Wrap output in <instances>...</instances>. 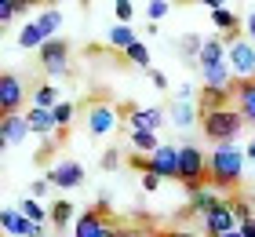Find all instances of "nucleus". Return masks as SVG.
I'll use <instances>...</instances> for the list:
<instances>
[{
	"label": "nucleus",
	"mask_w": 255,
	"mask_h": 237,
	"mask_svg": "<svg viewBox=\"0 0 255 237\" xmlns=\"http://www.w3.org/2000/svg\"><path fill=\"white\" fill-rule=\"evenodd\" d=\"M146 77H149V84H153V88H160V91H164V88H168V77H164V73H160V69H149V73H146Z\"/></svg>",
	"instance_id": "nucleus-40"
},
{
	"label": "nucleus",
	"mask_w": 255,
	"mask_h": 237,
	"mask_svg": "<svg viewBox=\"0 0 255 237\" xmlns=\"http://www.w3.org/2000/svg\"><path fill=\"white\" fill-rule=\"evenodd\" d=\"M179 183L186 186V194H201L208 179V153H201V146H179Z\"/></svg>",
	"instance_id": "nucleus-3"
},
{
	"label": "nucleus",
	"mask_w": 255,
	"mask_h": 237,
	"mask_svg": "<svg viewBox=\"0 0 255 237\" xmlns=\"http://www.w3.org/2000/svg\"><path fill=\"white\" fill-rule=\"evenodd\" d=\"M37 26L44 33V40H55V33H59V26H62V11L59 7H44L37 15Z\"/></svg>",
	"instance_id": "nucleus-22"
},
{
	"label": "nucleus",
	"mask_w": 255,
	"mask_h": 237,
	"mask_svg": "<svg viewBox=\"0 0 255 237\" xmlns=\"http://www.w3.org/2000/svg\"><path fill=\"white\" fill-rule=\"evenodd\" d=\"M40 66H44V73L48 77H66L69 73V44L66 40H48L40 47Z\"/></svg>",
	"instance_id": "nucleus-6"
},
{
	"label": "nucleus",
	"mask_w": 255,
	"mask_h": 237,
	"mask_svg": "<svg viewBox=\"0 0 255 237\" xmlns=\"http://www.w3.org/2000/svg\"><path fill=\"white\" fill-rule=\"evenodd\" d=\"M124 58H128V62H131V66H142V69H146V73H149V47H146L142 40H138V44H131V47H128V51H124Z\"/></svg>",
	"instance_id": "nucleus-29"
},
{
	"label": "nucleus",
	"mask_w": 255,
	"mask_h": 237,
	"mask_svg": "<svg viewBox=\"0 0 255 237\" xmlns=\"http://www.w3.org/2000/svg\"><path fill=\"white\" fill-rule=\"evenodd\" d=\"M171 234H175V237H197V234H186V230H171Z\"/></svg>",
	"instance_id": "nucleus-46"
},
{
	"label": "nucleus",
	"mask_w": 255,
	"mask_h": 237,
	"mask_svg": "<svg viewBox=\"0 0 255 237\" xmlns=\"http://www.w3.org/2000/svg\"><path fill=\"white\" fill-rule=\"evenodd\" d=\"M48 194H51V183H48V179L29 183V197H33V201H40V197H48Z\"/></svg>",
	"instance_id": "nucleus-37"
},
{
	"label": "nucleus",
	"mask_w": 255,
	"mask_h": 237,
	"mask_svg": "<svg viewBox=\"0 0 255 237\" xmlns=\"http://www.w3.org/2000/svg\"><path fill=\"white\" fill-rule=\"evenodd\" d=\"M245 150L237 146H215L208 153V179L212 186H237L241 175H245Z\"/></svg>",
	"instance_id": "nucleus-1"
},
{
	"label": "nucleus",
	"mask_w": 255,
	"mask_h": 237,
	"mask_svg": "<svg viewBox=\"0 0 255 237\" xmlns=\"http://www.w3.org/2000/svg\"><path fill=\"white\" fill-rule=\"evenodd\" d=\"M131 146L142 153V157H149V153H157L164 142H157V135L153 132H131Z\"/></svg>",
	"instance_id": "nucleus-28"
},
{
	"label": "nucleus",
	"mask_w": 255,
	"mask_h": 237,
	"mask_svg": "<svg viewBox=\"0 0 255 237\" xmlns=\"http://www.w3.org/2000/svg\"><path fill=\"white\" fill-rule=\"evenodd\" d=\"M245 157H248V161H255V139L248 142V150H245Z\"/></svg>",
	"instance_id": "nucleus-44"
},
{
	"label": "nucleus",
	"mask_w": 255,
	"mask_h": 237,
	"mask_svg": "<svg viewBox=\"0 0 255 237\" xmlns=\"http://www.w3.org/2000/svg\"><path fill=\"white\" fill-rule=\"evenodd\" d=\"M164 15H171V4H168V0H153V4H146V18L153 22V26H157Z\"/></svg>",
	"instance_id": "nucleus-35"
},
{
	"label": "nucleus",
	"mask_w": 255,
	"mask_h": 237,
	"mask_svg": "<svg viewBox=\"0 0 255 237\" xmlns=\"http://www.w3.org/2000/svg\"><path fill=\"white\" fill-rule=\"evenodd\" d=\"M48 183H51L55 190H77L80 183H84V164L73 161V157L55 161V168L48 172Z\"/></svg>",
	"instance_id": "nucleus-7"
},
{
	"label": "nucleus",
	"mask_w": 255,
	"mask_h": 237,
	"mask_svg": "<svg viewBox=\"0 0 255 237\" xmlns=\"http://www.w3.org/2000/svg\"><path fill=\"white\" fill-rule=\"evenodd\" d=\"M99 164H102L106 172H113V168L121 164V153H117V150H106V153H102V161H99Z\"/></svg>",
	"instance_id": "nucleus-39"
},
{
	"label": "nucleus",
	"mask_w": 255,
	"mask_h": 237,
	"mask_svg": "<svg viewBox=\"0 0 255 237\" xmlns=\"http://www.w3.org/2000/svg\"><path fill=\"white\" fill-rule=\"evenodd\" d=\"M44 44H48V40H44V33H40L37 22H26V26L18 29V47H22V51H33V47L40 51Z\"/></svg>",
	"instance_id": "nucleus-24"
},
{
	"label": "nucleus",
	"mask_w": 255,
	"mask_h": 237,
	"mask_svg": "<svg viewBox=\"0 0 255 237\" xmlns=\"http://www.w3.org/2000/svg\"><path fill=\"white\" fill-rule=\"evenodd\" d=\"M241 234H245V237H255V219H252V223H245V227H241Z\"/></svg>",
	"instance_id": "nucleus-43"
},
{
	"label": "nucleus",
	"mask_w": 255,
	"mask_h": 237,
	"mask_svg": "<svg viewBox=\"0 0 255 237\" xmlns=\"http://www.w3.org/2000/svg\"><path fill=\"white\" fill-rule=\"evenodd\" d=\"M201 132L204 139H212L215 146H234V139L245 132V117L234 110H215V113H204L201 117Z\"/></svg>",
	"instance_id": "nucleus-2"
},
{
	"label": "nucleus",
	"mask_w": 255,
	"mask_h": 237,
	"mask_svg": "<svg viewBox=\"0 0 255 237\" xmlns=\"http://www.w3.org/2000/svg\"><path fill=\"white\" fill-rule=\"evenodd\" d=\"M201 47H204V37H193V33L179 40V51H182V58H190V62L201 58Z\"/></svg>",
	"instance_id": "nucleus-30"
},
{
	"label": "nucleus",
	"mask_w": 255,
	"mask_h": 237,
	"mask_svg": "<svg viewBox=\"0 0 255 237\" xmlns=\"http://www.w3.org/2000/svg\"><path fill=\"white\" fill-rule=\"evenodd\" d=\"M146 172L160 175V179H179V146H160L157 153L146 157Z\"/></svg>",
	"instance_id": "nucleus-10"
},
{
	"label": "nucleus",
	"mask_w": 255,
	"mask_h": 237,
	"mask_svg": "<svg viewBox=\"0 0 255 237\" xmlns=\"http://www.w3.org/2000/svg\"><path fill=\"white\" fill-rule=\"evenodd\" d=\"M26 121H29V132H33V135H51L55 128H59L51 110H33V106L26 110Z\"/></svg>",
	"instance_id": "nucleus-19"
},
{
	"label": "nucleus",
	"mask_w": 255,
	"mask_h": 237,
	"mask_svg": "<svg viewBox=\"0 0 255 237\" xmlns=\"http://www.w3.org/2000/svg\"><path fill=\"white\" fill-rule=\"evenodd\" d=\"M18 212H22V216H26L29 223H37V227H48V219H51V212H44V208H40V201H33V197H22Z\"/></svg>",
	"instance_id": "nucleus-25"
},
{
	"label": "nucleus",
	"mask_w": 255,
	"mask_h": 237,
	"mask_svg": "<svg viewBox=\"0 0 255 237\" xmlns=\"http://www.w3.org/2000/svg\"><path fill=\"white\" fill-rule=\"evenodd\" d=\"M234 99H237V113L245 117V124H255V80H237Z\"/></svg>",
	"instance_id": "nucleus-16"
},
{
	"label": "nucleus",
	"mask_w": 255,
	"mask_h": 237,
	"mask_svg": "<svg viewBox=\"0 0 255 237\" xmlns=\"http://www.w3.org/2000/svg\"><path fill=\"white\" fill-rule=\"evenodd\" d=\"M117 237H149V234H138V230H128L124 227V230H117Z\"/></svg>",
	"instance_id": "nucleus-42"
},
{
	"label": "nucleus",
	"mask_w": 255,
	"mask_h": 237,
	"mask_svg": "<svg viewBox=\"0 0 255 237\" xmlns=\"http://www.w3.org/2000/svg\"><path fill=\"white\" fill-rule=\"evenodd\" d=\"M171 121H175L179 128H193V124H201L197 102H190V99H179L175 106H171Z\"/></svg>",
	"instance_id": "nucleus-20"
},
{
	"label": "nucleus",
	"mask_w": 255,
	"mask_h": 237,
	"mask_svg": "<svg viewBox=\"0 0 255 237\" xmlns=\"http://www.w3.org/2000/svg\"><path fill=\"white\" fill-rule=\"evenodd\" d=\"M59 102H66L59 88L55 84H40V88H33V110H55Z\"/></svg>",
	"instance_id": "nucleus-21"
},
{
	"label": "nucleus",
	"mask_w": 255,
	"mask_h": 237,
	"mask_svg": "<svg viewBox=\"0 0 255 237\" xmlns=\"http://www.w3.org/2000/svg\"><path fill=\"white\" fill-rule=\"evenodd\" d=\"M22 11H29L26 0H0V22H11L15 15H22Z\"/></svg>",
	"instance_id": "nucleus-32"
},
{
	"label": "nucleus",
	"mask_w": 255,
	"mask_h": 237,
	"mask_svg": "<svg viewBox=\"0 0 255 237\" xmlns=\"http://www.w3.org/2000/svg\"><path fill=\"white\" fill-rule=\"evenodd\" d=\"M234 84H237V77H234V69H230V62L201 69V88H234Z\"/></svg>",
	"instance_id": "nucleus-17"
},
{
	"label": "nucleus",
	"mask_w": 255,
	"mask_h": 237,
	"mask_svg": "<svg viewBox=\"0 0 255 237\" xmlns=\"http://www.w3.org/2000/svg\"><path fill=\"white\" fill-rule=\"evenodd\" d=\"M18 219H22V212H18V208H4V212H0V227H4V234H7V237H15Z\"/></svg>",
	"instance_id": "nucleus-34"
},
{
	"label": "nucleus",
	"mask_w": 255,
	"mask_h": 237,
	"mask_svg": "<svg viewBox=\"0 0 255 237\" xmlns=\"http://www.w3.org/2000/svg\"><path fill=\"white\" fill-rule=\"evenodd\" d=\"M215 205H223V197H219L215 190H208V186L201 190V194H193V197H190V212H193V216H208V212H212Z\"/></svg>",
	"instance_id": "nucleus-23"
},
{
	"label": "nucleus",
	"mask_w": 255,
	"mask_h": 237,
	"mask_svg": "<svg viewBox=\"0 0 255 237\" xmlns=\"http://www.w3.org/2000/svg\"><path fill=\"white\" fill-rule=\"evenodd\" d=\"M204 230H208V237H226V234L237 230V219H234V208H230V197H223V205H215V208L204 216Z\"/></svg>",
	"instance_id": "nucleus-8"
},
{
	"label": "nucleus",
	"mask_w": 255,
	"mask_h": 237,
	"mask_svg": "<svg viewBox=\"0 0 255 237\" xmlns=\"http://www.w3.org/2000/svg\"><path fill=\"white\" fill-rule=\"evenodd\" d=\"M131 44H138V37H135L131 26H110V47H121V51H128Z\"/></svg>",
	"instance_id": "nucleus-27"
},
{
	"label": "nucleus",
	"mask_w": 255,
	"mask_h": 237,
	"mask_svg": "<svg viewBox=\"0 0 255 237\" xmlns=\"http://www.w3.org/2000/svg\"><path fill=\"white\" fill-rule=\"evenodd\" d=\"M29 135V121H26V113H11L0 121V142L4 146H18V142H26Z\"/></svg>",
	"instance_id": "nucleus-12"
},
{
	"label": "nucleus",
	"mask_w": 255,
	"mask_h": 237,
	"mask_svg": "<svg viewBox=\"0 0 255 237\" xmlns=\"http://www.w3.org/2000/svg\"><path fill=\"white\" fill-rule=\"evenodd\" d=\"M22 102H26V84H22V77L4 69V73H0V110H4V117L18 113Z\"/></svg>",
	"instance_id": "nucleus-5"
},
{
	"label": "nucleus",
	"mask_w": 255,
	"mask_h": 237,
	"mask_svg": "<svg viewBox=\"0 0 255 237\" xmlns=\"http://www.w3.org/2000/svg\"><path fill=\"white\" fill-rule=\"evenodd\" d=\"M117 121H121V113H117V106H110V102H95L88 110V132L95 139L110 135L113 128H117Z\"/></svg>",
	"instance_id": "nucleus-9"
},
{
	"label": "nucleus",
	"mask_w": 255,
	"mask_h": 237,
	"mask_svg": "<svg viewBox=\"0 0 255 237\" xmlns=\"http://www.w3.org/2000/svg\"><path fill=\"white\" fill-rule=\"evenodd\" d=\"M160 183H164L160 175H153V172H142V190H146V194H153V190H160Z\"/></svg>",
	"instance_id": "nucleus-38"
},
{
	"label": "nucleus",
	"mask_w": 255,
	"mask_h": 237,
	"mask_svg": "<svg viewBox=\"0 0 255 237\" xmlns=\"http://www.w3.org/2000/svg\"><path fill=\"white\" fill-rule=\"evenodd\" d=\"M226 237H245V234H241V227H237V230H234V234H226Z\"/></svg>",
	"instance_id": "nucleus-47"
},
{
	"label": "nucleus",
	"mask_w": 255,
	"mask_h": 237,
	"mask_svg": "<svg viewBox=\"0 0 255 237\" xmlns=\"http://www.w3.org/2000/svg\"><path fill=\"white\" fill-rule=\"evenodd\" d=\"M230 208H234V219H237V227H245V223H252V219H255L252 197H237V194H230Z\"/></svg>",
	"instance_id": "nucleus-26"
},
{
	"label": "nucleus",
	"mask_w": 255,
	"mask_h": 237,
	"mask_svg": "<svg viewBox=\"0 0 255 237\" xmlns=\"http://www.w3.org/2000/svg\"><path fill=\"white\" fill-rule=\"evenodd\" d=\"M149 237H175L171 230H157V234H149Z\"/></svg>",
	"instance_id": "nucleus-45"
},
{
	"label": "nucleus",
	"mask_w": 255,
	"mask_h": 237,
	"mask_svg": "<svg viewBox=\"0 0 255 237\" xmlns=\"http://www.w3.org/2000/svg\"><path fill=\"white\" fill-rule=\"evenodd\" d=\"M226 55H230L226 40H204V47H201V58H197V66H201V69H208V66H219V62H226Z\"/></svg>",
	"instance_id": "nucleus-18"
},
{
	"label": "nucleus",
	"mask_w": 255,
	"mask_h": 237,
	"mask_svg": "<svg viewBox=\"0 0 255 237\" xmlns=\"http://www.w3.org/2000/svg\"><path fill=\"white\" fill-rule=\"evenodd\" d=\"M245 29H248V40L255 44V11H252V15L245 18Z\"/></svg>",
	"instance_id": "nucleus-41"
},
{
	"label": "nucleus",
	"mask_w": 255,
	"mask_h": 237,
	"mask_svg": "<svg viewBox=\"0 0 255 237\" xmlns=\"http://www.w3.org/2000/svg\"><path fill=\"white\" fill-rule=\"evenodd\" d=\"M164 124V110H131V106H128V128H131V132H153L157 135V128Z\"/></svg>",
	"instance_id": "nucleus-13"
},
{
	"label": "nucleus",
	"mask_w": 255,
	"mask_h": 237,
	"mask_svg": "<svg viewBox=\"0 0 255 237\" xmlns=\"http://www.w3.org/2000/svg\"><path fill=\"white\" fill-rule=\"evenodd\" d=\"M51 113H55V124H59V128H66L69 121H73V102H59Z\"/></svg>",
	"instance_id": "nucleus-36"
},
{
	"label": "nucleus",
	"mask_w": 255,
	"mask_h": 237,
	"mask_svg": "<svg viewBox=\"0 0 255 237\" xmlns=\"http://www.w3.org/2000/svg\"><path fill=\"white\" fill-rule=\"evenodd\" d=\"M208 11H212V22H215V26H219V29H223V33H226V37H223V40H226V44H230V40H237V29H241V18L234 15V11H230L226 4H219V0H212V4H208Z\"/></svg>",
	"instance_id": "nucleus-15"
},
{
	"label": "nucleus",
	"mask_w": 255,
	"mask_h": 237,
	"mask_svg": "<svg viewBox=\"0 0 255 237\" xmlns=\"http://www.w3.org/2000/svg\"><path fill=\"white\" fill-rule=\"evenodd\" d=\"M106 216H102V208L95 205V208H88L84 216H77V223H73V237H99L102 230H106Z\"/></svg>",
	"instance_id": "nucleus-14"
},
{
	"label": "nucleus",
	"mask_w": 255,
	"mask_h": 237,
	"mask_svg": "<svg viewBox=\"0 0 255 237\" xmlns=\"http://www.w3.org/2000/svg\"><path fill=\"white\" fill-rule=\"evenodd\" d=\"M113 15H117V26H131L135 4H131V0H117V4H113Z\"/></svg>",
	"instance_id": "nucleus-33"
},
{
	"label": "nucleus",
	"mask_w": 255,
	"mask_h": 237,
	"mask_svg": "<svg viewBox=\"0 0 255 237\" xmlns=\"http://www.w3.org/2000/svg\"><path fill=\"white\" fill-rule=\"evenodd\" d=\"M237 88V84H234ZM234 88H201V99H197V113H215V110H230V99H234Z\"/></svg>",
	"instance_id": "nucleus-11"
},
{
	"label": "nucleus",
	"mask_w": 255,
	"mask_h": 237,
	"mask_svg": "<svg viewBox=\"0 0 255 237\" xmlns=\"http://www.w3.org/2000/svg\"><path fill=\"white\" fill-rule=\"evenodd\" d=\"M226 47H230L226 62L237 73V80H255V44L248 37H237V40H230Z\"/></svg>",
	"instance_id": "nucleus-4"
},
{
	"label": "nucleus",
	"mask_w": 255,
	"mask_h": 237,
	"mask_svg": "<svg viewBox=\"0 0 255 237\" xmlns=\"http://www.w3.org/2000/svg\"><path fill=\"white\" fill-rule=\"evenodd\" d=\"M69 219H73V205H69L66 197H62V201H55V205H51V223H55V230L66 227Z\"/></svg>",
	"instance_id": "nucleus-31"
}]
</instances>
